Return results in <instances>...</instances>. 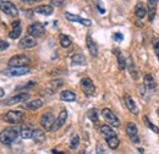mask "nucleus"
<instances>
[{
  "mask_svg": "<svg viewBox=\"0 0 159 154\" xmlns=\"http://www.w3.org/2000/svg\"><path fill=\"white\" fill-rule=\"evenodd\" d=\"M21 33H22V28L20 26V21H16L12 23V31L9 33V38L11 39H16L20 38Z\"/></svg>",
  "mask_w": 159,
  "mask_h": 154,
  "instance_id": "6ab92c4d",
  "label": "nucleus"
},
{
  "mask_svg": "<svg viewBox=\"0 0 159 154\" xmlns=\"http://www.w3.org/2000/svg\"><path fill=\"white\" fill-rule=\"evenodd\" d=\"M114 54L118 55V64H119L120 70H124V69L126 67V60L124 58V55L121 54V52H120L119 49H115V50H114Z\"/></svg>",
  "mask_w": 159,
  "mask_h": 154,
  "instance_id": "c756f323",
  "label": "nucleus"
},
{
  "mask_svg": "<svg viewBox=\"0 0 159 154\" xmlns=\"http://www.w3.org/2000/svg\"><path fill=\"white\" fill-rule=\"evenodd\" d=\"M52 153L53 154H65L64 152H59V151H57V149H53V151H52Z\"/></svg>",
  "mask_w": 159,
  "mask_h": 154,
  "instance_id": "c03bdc74",
  "label": "nucleus"
},
{
  "mask_svg": "<svg viewBox=\"0 0 159 154\" xmlns=\"http://www.w3.org/2000/svg\"><path fill=\"white\" fill-rule=\"evenodd\" d=\"M86 44H87V48H88L89 54H91L93 58H97V55H98V45H97V43L92 39L91 36H87V38H86Z\"/></svg>",
  "mask_w": 159,
  "mask_h": 154,
  "instance_id": "f3484780",
  "label": "nucleus"
},
{
  "mask_svg": "<svg viewBox=\"0 0 159 154\" xmlns=\"http://www.w3.org/2000/svg\"><path fill=\"white\" fill-rule=\"evenodd\" d=\"M80 144V137L77 135H75L72 137V139H71V142H70V148L71 149H77V147H79Z\"/></svg>",
  "mask_w": 159,
  "mask_h": 154,
  "instance_id": "f704fd0d",
  "label": "nucleus"
},
{
  "mask_svg": "<svg viewBox=\"0 0 159 154\" xmlns=\"http://www.w3.org/2000/svg\"><path fill=\"white\" fill-rule=\"evenodd\" d=\"M122 38H124V36H122L121 33H115V34H114V39L118 40V42H121Z\"/></svg>",
  "mask_w": 159,
  "mask_h": 154,
  "instance_id": "ea45409f",
  "label": "nucleus"
},
{
  "mask_svg": "<svg viewBox=\"0 0 159 154\" xmlns=\"http://www.w3.org/2000/svg\"><path fill=\"white\" fill-rule=\"evenodd\" d=\"M98 10H99L100 14H104V12H105V10H104V7L100 5V2H98Z\"/></svg>",
  "mask_w": 159,
  "mask_h": 154,
  "instance_id": "a19ab883",
  "label": "nucleus"
},
{
  "mask_svg": "<svg viewBox=\"0 0 159 154\" xmlns=\"http://www.w3.org/2000/svg\"><path fill=\"white\" fill-rule=\"evenodd\" d=\"M31 70L28 66H12V67H9L4 71L5 75L11 77L15 76H22V75H26V74H30Z\"/></svg>",
  "mask_w": 159,
  "mask_h": 154,
  "instance_id": "0eeeda50",
  "label": "nucleus"
},
{
  "mask_svg": "<svg viewBox=\"0 0 159 154\" xmlns=\"http://www.w3.org/2000/svg\"><path fill=\"white\" fill-rule=\"evenodd\" d=\"M4 96H5V91H4V89L0 87V98H2Z\"/></svg>",
  "mask_w": 159,
  "mask_h": 154,
  "instance_id": "37998d69",
  "label": "nucleus"
},
{
  "mask_svg": "<svg viewBox=\"0 0 159 154\" xmlns=\"http://www.w3.org/2000/svg\"><path fill=\"white\" fill-rule=\"evenodd\" d=\"M126 134L129 136V138L134 142V143H139V130L136 124L134 122H129L126 125Z\"/></svg>",
  "mask_w": 159,
  "mask_h": 154,
  "instance_id": "6e6552de",
  "label": "nucleus"
},
{
  "mask_svg": "<svg viewBox=\"0 0 159 154\" xmlns=\"http://www.w3.org/2000/svg\"><path fill=\"white\" fill-rule=\"evenodd\" d=\"M87 116H88V117H89V120H91L92 122H94V124H97V122H98V120H99L98 110H97V109H89V110L87 111Z\"/></svg>",
  "mask_w": 159,
  "mask_h": 154,
  "instance_id": "2f4dec72",
  "label": "nucleus"
},
{
  "mask_svg": "<svg viewBox=\"0 0 159 154\" xmlns=\"http://www.w3.org/2000/svg\"><path fill=\"white\" fill-rule=\"evenodd\" d=\"M36 44H37L36 39L32 38L31 36H26V37H23V38L20 40L19 47H20L21 49H31V48L36 47Z\"/></svg>",
  "mask_w": 159,
  "mask_h": 154,
  "instance_id": "dca6fc26",
  "label": "nucleus"
},
{
  "mask_svg": "<svg viewBox=\"0 0 159 154\" xmlns=\"http://www.w3.org/2000/svg\"><path fill=\"white\" fill-rule=\"evenodd\" d=\"M27 32H28V34L32 38H40L44 34L45 28H44V26L42 23H39V22H34V23H32V25L28 26Z\"/></svg>",
  "mask_w": 159,
  "mask_h": 154,
  "instance_id": "423d86ee",
  "label": "nucleus"
},
{
  "mask_svg": "<svg viewBox=\"0 0 159 154\" xmlns=\"http://www.w3.org/2000/svg\"><path fill=\"white\" fill-rule=\"evenodd\" d=\"M80 154H88V153H86L84 151H82V152H80Z\"/></svg>",
  "mask_w": 159,
  "mask_h": 154,
  "instance_id": "a18cd8bd",
  "label": "nucleus"
},
{
  "mask_svg": "<svg viewBox=\"0 0 159 154\" xmlns=\"http://www.w3.org/2000/svg\"><path fill=\"white\" fill-rule=\"evenodd\" d=\"M54 121H55V117H54V115L52 113H45V114H43L42 117H40V125L47 131H50Z\"/></svg>",
  "mask_w": 159,
  "mask_h": 154,
  "instance_id": "f8f14e48",
  "label": "nucleus"
},
{
  "mask_svg": "<svg viewBox=\"0 0 159 154\" xmlns=\"http://www.w3.org/2000/svg\"><path fill=\"white\" fill-rule=\"evenodd\" d=\"M66 120H67V111L64 109V110H61V111H60V114H59V116H58V119L54 121V124H53V126H52L50 131H53V132H57L58 130H60V129H61V127L65 125Z\"/></svg>",
  "mask_w": 159,
  "mask_h": 154,
  "instance_id": "9d476101",
  "label": "nucleus"
},
{
  "mask_svg": "<svg viewBox=\"0 0 159 154\" xmlns=\"http://www.w3.org/2000/svg\"><path fill=\"white\" fill-rule=\"evenodd\" d=\"M135 15L136 17H139V20L144 19L146 15H147V6L143 4V2H139L135 7Z\"/></svg>",
  "mask_w": 159,
  "mask_h": 154,
  "instance_id": "4be33fe9",
  "label": "nucleus"
},
{
  "mask_svg": "<svg viewBox=\"0 0 159 154\" xmlns=\"http://www.w3.org/2000/svg\"><path fill=\"white\" fill-rule=\"evenodd\" d=\"M9 66H27V64H30V58L26 55H14L12 58L9 60Z\"/></svg>",
  "mask_w": 159,
  "mask_h": 154,
  "instance_id": "1a4fd4ad",
  "label": "nucleus"
},
{
  "mask_svg": "<svg viewBox=\"0 0 159 154\" xmlns=\"http://www.w3.org/2000/svg\"><path fill=\"white\" fill-rule=\"evenodd\" d=\"M60 44H61L62 48H69V47L72 44V40H71V38H70L69 36L61 34V36H60Z\"/></svg>",
  "mask_w": 159,
  "mask_h": 154,
  "instance_id": "473e14b6",
  "label": "nucleus"
},
{
  "mask_svg": "<svg viewBox=\"0 0 159 154\" xmlns=\"http://www.w3.org/2000/svg\"><path fill=\"white\" fill-rule=\"evenodd\" d=\"M157 114H158V116H159V108H158V110H157Z\"/></svg>",
  "mask_w": 159,
  "mask_h": 154,
  "instance_id": "49530a36",
  "label": "nucleus"
},
{
  "mask_svg": "<svg viewBox=\"0 0 159 154\" xmlns=\"http://www.w3.org/2000/svg\"><path fill=\"white\" fill-rule=\"evenodd\" d=\"M65 17L69 20V21L79 22V23L83 25V26H87V27H89V26L92 25V22H91L89 20L82 19V17H80V16H77V15H72V14H70V12H66V14H65Z\"/></svg>",
  "mask_w": 159,
  "mask_h": 154,
  "instance_id": "a211bd4d",
  "label": "nucleus"
},
{
  "mask_svg": "<svg viewBox=\"0 0 159 154\" xmlns=\"http://www.w3.org/2000/svg\"><path fill=\"white\" fill-rule=\"evenodd\" d=\"M42 106H43V100H42V99H34V100H31L30 103H27V104L25 105V108H26V109L32 110V111L39 110Z\"/></svg>",
  "mask_w": 159,
  "mask_h": 154,
  "instance_id": "5701e85b",
  "label": "nucleus"
},
{
  "mask_svg": "<svg viewBox=\"0 0 159 154\" xmlns=\"http://www.w3.org/2000/svg\"><path fill=\"white\" fill-rule=\"evenodd\" d=\"M71 61H72V65H84L86 64V58H84V55L83 54H75L72 59H71Z\"/></svg>",
  "mask_w": 159,
  "mask_h": 154,
  "instance_id": "c85d7f7f",
  "label": "nucleus"
},
{
  "mask_svg": "<svg viewBox=\"0 0 159 154\" xmlns=\"http://www.w3.org/2000/svg\"><path fill=\"white\" fill-rule=\"evenodd\" d=\"M102 116H103L104 120L109 124V126H113V127H119L120 126V120L110 109H108V108L103 109V110H102Z\"/></svg>",
  "mask_w": 159,
  "mask_h": 154,
  "instance_id": "39448f33",
  "label": "nucleus"
},
{
  "mask_svg": "<svg viewBox=\"0 0 159 154\" xmlns=\"http://www.w3.org/2000/svg\"><path fill=\"white\" fill-rule=\"evenodd\" d=\"M124 102H125L126 108H127L134 115H139V106H137V104L135 103V100L132 99V97L130 96V94H125V96H124Z\"/></svg>",
  "mask_w": 159,
  "mask_h": 154,
  "instance_id": "ddd939ff",
  "label": "nucleus"
},
{
  "mask_svg": "<svg viewBox=\"0 0 159 154\" xmlns=\"http://www.w3.org/2000/svg\"><path fill=\"white\" fill-rule=\"evenodd\" d=\"M28 99H30V94L22 92V93H20V94L10 97L7 100H5L4 105H14V104H19V103H23V102H26V100H28Z\"/></svg>",
  "mask_w": 159,
  "mask_h": 154,
  "instance_id": "9b49d317",
  "label": "nucleus"
},
{
  "mask_svg": "<svg viewBox=\"0 0 159 154\" xmlns=\"http://www.w3.org/2000/svg\"><path fill=\"white\" fill-rule=\"evenodd\" d=\"M32 138L36 143L40 144L45 141V134L42 130H34V131H32Z\"/></svg>",
  "mask_w": 159,
  "mask_h": 154,
  "instance_id": "a878e982",
  "label": "nucleus"
},
{
  "mask_svg": "<svg viewBox=\"0 0 159 154\" xmlns=\"http://www.w3.org/2000/svg\"><path fill=\"white\" fill-rule=\"evenodd\" d=\"M126 67L129 69L130 75L132 76L134 79H139V71H137V69H136V66H135V64H134L132 59H129V62L126 64Z\"/></svg>",
  "mask_w": 159,
  "mask_h": 154,
  "instance_id": "bb28decb",
  "label": "nucleus"
},
{
  "mask_svg": "<svg viewBox=\"0 0 159 154\" xmlns=\"http://www.w3.org/2000/svg\"><path fill=\"white\" fill-rule=\"evenodd\" d=\"M20 136L23 139H28V138H32V130L28 127V126H22L21 127V132Z\"/></svg>",
  "mask_w": 159,
  "mask_h": 154,
  "instance_id": "7c9ffc66",
  "label": "nucleus"
},
{
  "mask_svg": "<svg viewBox=\"0 0 159 154\" xmlns=\"http://www.w3.org/2000/svg\"><path fill=\"white\" fill-rule=\"evenodd\" d=\"M153 48H154L156 55L159 60V37H153Z\"/></svg>",
  "mask_w": 159,
  "mask_h": 154,
  "instance_id": "c9c22d12",
  "label": "nucleus"
},
{
  "mask_svg": "<svg viewBox=\"0 0 159 154\" xmlns=\"http://www.w3.org/2000/svg\"><path fill=\"white\" fill-rule=\"evenodd\" d=\"M62 84H64V81H62V79H53V81H50V82L48 83L47 91H48L49 93H54V92H57V91L59 89Z\"/></svg>",
  "mask_w": 159,
  "mask_h": 154,
  "instance_id": "412c9836",
  "label": "nucleus"
},
{
  "mask_svg": "<svg viewBox=\"0 0 159 154\" xmlns=\"http://www.w3.org/2000/svg\"><path fill=\"white\" fill-rule=\"evenodd\" d=\"M60 99L64 102H75L76 100V94L72 91H62L60 93Z\"/></svg>",
  "mask_w": 159,
  "mask_h": 154,
  "instance_id": "393cba45",
  "label": "nucleus"
},
{
  "mask_svg": "<svg viewBox=\"0 0 159 154\" xmlns=\"http://www.w3.org/2000/svg\"><path fill=\"white\" fill-rule=\"evenodd\" d=\"M100 132H102V135L104 136V138H109V137L116 136L115 131L113 130V127L109 126V125H102L100 126Z\"/></svg>",
  "mask_w": 159,
  "mask_h": 154,
  "instance_id": "b1692460",
  "label": "nucleus"
},
{
  "mask_svg": "<svg viewBox=\"0 0 159 154\" xmlns=\"http://www.w3.org/2000/svg\"><path fill=\"white\" fill-rule=\"evenodd\" d=\"M17 136H19V131L15 127H7L4 131H1V134H0V142L2 144H5V146H9V144H11L12 142L16 141Z\"/></svg>",
  "mask_w": 159,
  "mask_h": 154,
  "instance_id": "f257e3e1",
  "label": "nucleus"
},
{
  "mask_svg": "<svg viewBox=\"0 0 159 154\" xmlns=\"http://www.w3.org/2000/svg\"><path fill=\"white\" fill-rule=\"evenodd\" d=\"M34 11L37 14H40V15H45V16H49L54 12V9L52 5H39L34 9Z\"/></svg>",
  "mask_w": 159,
  "mask_h": 154,
  "instance_id": "aec40b11",
  "label": "nucleus"
},
{
  "mask_svg": "<svg viewBox=\"0 0 159 154\" xmlns=\"http://www.w3.org/2000/svg\"><path fill=\"white\" fill-rule=\"evenodd\" d=\"M9 48V43L6 42V40H2V39H0V52H2V50H6Z\"/></svg>",
  "mask_w": 159,
  "mask_h": 154,
  "instance_id": "4c0bfd02",
  "label": "nucleus"
},
{
  "mask_svg": "<svg viewBox=\"0 0 159 154\" xmlns=\"http://www.w3.org/2000/svg\"><path fill=\"white\" fill-rule=\"evenodd\" d=\"M23 2H27V4H33V2H37V1H40V0H22Z\"/></svg>",
  "mask_w": 159,
  "mask_h": 154,
  "instance_id": "79ce46f5",
  "label": "nucleus"
},
{
  "mask_svg": "<svg viewBox=\"0 0 159 154\" xmlns=\"http://www.w3.org/2000/svg\"><path fill=\"white\" fill-rule=\"evenodd\" d=\"M49 1H50V4H52L53 6H58V7H59V6H61V5L64 4L65 0H49Z\"/></svg>",
  "mask_w": 159,
  "mask_h": 154,
  "instance_id": "58836bf2",
  "label": "nucleus"
},
{
  "mask_svg": "<svg viewBox=\"0 0 159 154\" xmlns=\"http://www.w3.org/2000/svg\"><path fill=\"white\" fill-rule=\"evenodd\" d=\"M143 87L146 88V91H149V92H154L157 89V83H156L152 75H149V74L144 75V77H143Z\"/></svg>",
  "mask_w": 159,
  "mask_h": 154,
  "instance_id": "2eb2a0df",
  "label": "nucleus"
},
{
  "mask_svg": "<svg viewBox=\"0 0 159 154\" xmlns=\"http://www.w3.org/2000/svg\"><path fill=\"white\" fill-rule=\"evenodd\" d=\"M0 10L2 12H5L6 15L11 16V17H17L19 16V9L17 6L7 0H0Z\"/></svg>",
  "mask_w": 159,
  "mask_h": 154,
  "instance_id": "7ed1b4c3",
  "label": "nucleus"
},
{
  "mask_svg": "<svg viewBox=\"0 0 159 154\" xmlns=\"http://www.w3.org/2000/svg\"><path fill=\"white\" fill-rule=\"evenodd\" d=\"M81 89L87 97H91L96 92V86L89 77H83L81 79Z\"/></svg>",
  "mask_w": 159,
  "mask_h": 154,
  "instance_id": "20e7f679",
  "label": "nucleus"
},
{
  "mask_svg": "<svg viewBox=\"0 0 159 154\" xmlns=\"http://www.w3.org/2000/svg\"><path fill=\"white\" fill-rule=\"evenodd\" d=\"M157 6H158V0H148L147 1V14L149 22H153L156 14H157Z\"/></svg>",
  "mask_w": 159,
  "mask_h": 154,
  "instance_id": "4468645a",
  "label": "nucleus"
},
{
  "mask_svg": "<svg viewBox=\"0 0 159 154\" xmlns=\"http://www.w3.org/2000/svg\"><path fill=\"white\" fill-rule=\"evenodd\" d=\"M143 121H144V124H146V126H148V129H151L153 132H156V134H159V129L149 120V117L147 115L143 116Z\"/></svg>",
  "mask_w": 159,
  "mask_h": 154,
  "instance_id": "72a5a7b5",
  "label": "nucleus"
},
{
  "mask_svg": "<svg viewBox=\"0 0 159 154\" xmlns=\"http://www.w3.org/2000/svg\"><path fill=\"white\" fill-rule=\"evenodd\" d=\"M2 119L9 124H20L26 119V114L22 110H10L4 115Z\"/></svg>",
  "mask_w": 159,
  "mask_h": 154,
  "instance_id": "f03ea898",
  "label": "nucleus"
},
{
  "mask_svg": "<svg viewBox=\"0 0 159 154\" xmlns=\"http://www.w3.org/2000/svg\"><path fill=\"white\" fill-rule=\"evenodd\" d=\"M34 86H36V82L31 81V82L26 83L23 87H19V88H17V91H19V92H21V91H25V89H30V88H32V87H34Z\"/></svg>",
  "mask_w": 159,
  "mask_h": 154,
  "instance_id": "e433bc0d",
  "label": "nucleus"
},
{
  "mask_svg": "<svg viewBox=\"0 0 159 154\" xmlns=\"http://www.w3.org/2000/svg\"><path fill=\"white\" fill-rule=\"evenodd\" d=\"M105 141H107L109 148H111V149H116L120 146V139L119 137H118V135L113 136V137H109V138H105Z\"/></svg>",
  "mask_w": 159,
  "mask_h": 154,
  "instance_id": "cd10ccee",
  "label": "nucleus"
}]
</instances>
